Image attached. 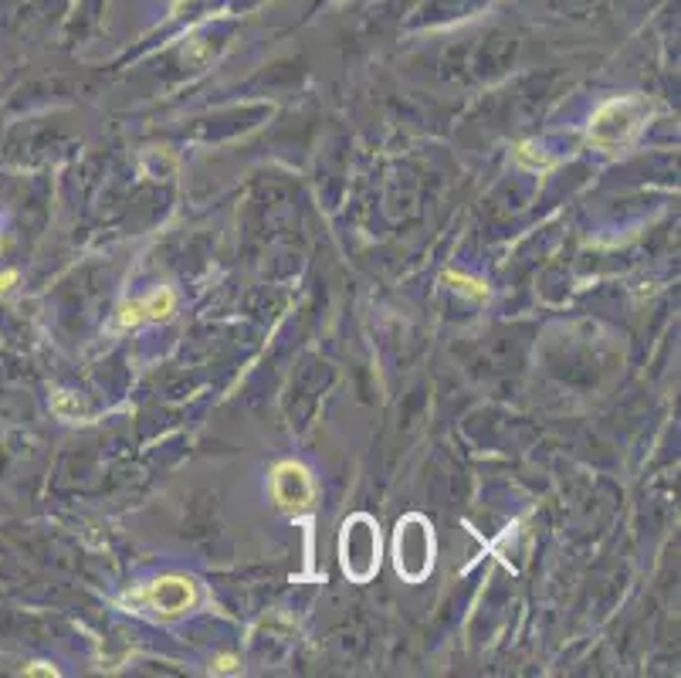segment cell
<instances>
[{"mask_svg": "<svg viewBox=\"0 0 681 678\" xmlns=\"http://www.w3.org/2000/svg\"><path fill=\"white\" fill-rule=\"evenodd\" d=\"M515 160H519L526 170H549V167H552V156L543 153V150H539L536 143H529V139L515 146Z\"/></svg>", "mask_w": 681, "mask_h": 678, "instance_id": "cell-8", "label": "cell"}, {"mask_svg": "<svg viewBox=\"0 0 681 678\" xmlns=\"http://www.w3.org/2000/svg\"><path fill=\"white\" fill-rule=\"evenodd\" d=\"M14 282H18V271H14V269L0 271V295H4V292H11V289H14Z\"/></svg>", "mask_w": 681, "mask_h": 678, "instance_id": "cell-12", "label": "cell"}, {"mask_svg": "<svg viewBox=\"0 0 681 678\" xmlns=\"http://www.w3.org/2000/svg\"><path fill=\"white\" fill-rule=\"evenodd\" d=\"M394 566L407 583L427 581L434 570V529L424 516H403L394 533Z\"/></svg>", "mask_w": 681, "mask_h": 678, "instance_id": "cell-3", "label": "cell"}, {"mask_svg": "<svg viewBox=\"0 0 681 678\" xmlns=\"http://www.w3.org/2000/svg\"><path fill=\"white\" fill-rule=\"evenodd\" d=\"M176 309V295L170 289H153L146 299L139 302H126L115 312V330H129L139 323H150V319H170Z\"/></svg>", "mask_w": 681, "mask_h": 678, "instance_id": "cell-6", "label": "cell"}, {"mask_svg": "<svg viewBox=\"0 0 681 678\" xmlns=\"http://www.w3.org/2000/svg\"><path fill=\"white\" fill-rule=\"evenodd\" d=\"M51 410H55L61 421H78V417H82V407H78L75 394H68V390H55Z\"/></svg>", "mask_w": 681, "mask_h": 678, "instance_id": "cell-9", "label": "cell"}, {"mask_svg": "<svg viewBox=\"0 0 681 678\" xmlns=\"http://www.w3.org/2000/svg\"><path fill=\"white\" fill-rule=\"evenodd\" d=\"M441 278H444V285H451L454 292H461V295L472 299V302H485V299H489V285L472 278V275H465V271H444Z\"/></svg>", "mask_w": 681, "mask_h": 678, "instance_id": "cell-7", "label": "cell"}, {"mask_svg": "<svg viewBox=\"0 0 681 678\" xmlns=\"http://www.w3.org/2000/svg\"><path fill=\"white\" fill-rule=\"evenodd\" d=\"M271 499L288 516L309 512L312 499H316V485H312L309 468L299 465V462H278L271 468Z\"/></svg>", "mask_w": 681, "mask_h": 678, "instance_id": "cell-5", "label": "cell"}, {"mask_svg": "<svg viewBox=\"0 0 681 678\" xmlns=\"http://www.w3.org/2000/svg\"><path fill=\"white\" fill-rule=\"evenodd\" d=\"M210 672H217V675H234V672H238V659H234V655H221V659H214Z\"/></svg>", "mask_w": 681, "mask_h": 678, "instance_id": "cell-10", "label": "cell"}, {"mask_svg": "<svg viewBox=\"0 0 681 678\" xmlns=\"http://www.w3.org/2000/svg\"><path fill=\"white\" fill-rule=\"evenodd\" d=\"M24 675H44V678H55V675H58V668H51L48 661H35V665H27V668H24Z\"/></svg>", "mask_w": 681, "mask_h": 678, "instance_id": "cell-11", "label": "cell"}, {"mask_svg": "<svg viewBox=\"0 0 681 678\" xmlns=\"http://www.w3.org/2000/svg\"><path fill=\"white\" fill-rule=\"evenodd\" d=\"M651 116V105L644 102L641 96H624V98H610L604 102L597 113H593V122H590V143L597 150H607V153H617L630 146L638 133L644 129V122Z\"/></svg>", "mask_w": 681, "mask_h": 678, "instance_id": "cell-1", "label": "cell"}, {"mask_svg": "<svg viewBox=\"0 0 681 678\" xmlns=\"http://www.w3.org/2000/svg\"><path fill=\"white\" fill-rule=\"evenodd\" d=\"M342 573L353 583H370L380 570V526L373 516L356 512L342 523L340 533Z\"/></svg>", "mask_w": 681, "mask_h": 678, "instance_id": "cell-2", "label": "cell"}, {"mask_svg": "<svg viewBox=\"0 0 681 678\" xmlns=\"http://www.w3.org/2000/svg\"><path fill=\"white\" fill-rule=\"evenodd\" d=\"M200 597L197 583L190 577H180V573H170V577H160V581L139 587L133 594L122 597V607H133L139 614H160V618H176L190 611Z\"/></svg>", "mask_w": 681, "mask_h": 678, "instance_id": "cell-4", "label": "cell"}]
</instances>
